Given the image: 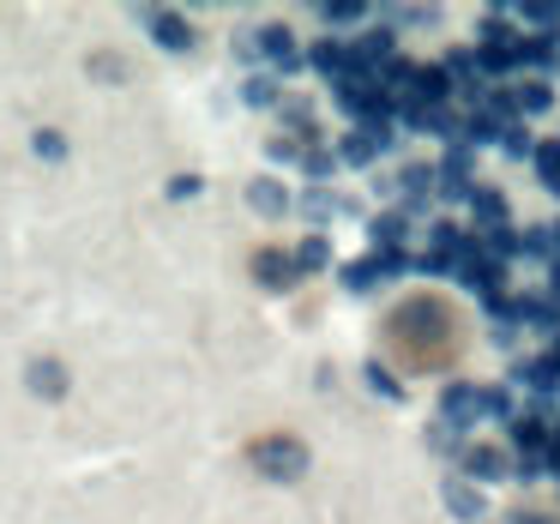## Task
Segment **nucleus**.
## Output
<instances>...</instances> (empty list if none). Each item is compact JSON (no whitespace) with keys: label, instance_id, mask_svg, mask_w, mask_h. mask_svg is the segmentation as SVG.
Here are the masks:
<instances>
[{"label":"nucleus","instance_id":"obj_1","mask_svg":"<svg viewBox=\"0 0 560 524\" xmlns=\"http://www.w3.org/2000/svg\"><path fill=\"white\" fill-rule=\"evenodd\" d=\"M247 458H254L259 470L271 476V482H295V476L307 470V446H302V440H290V434L254 440V446H247Z\"/></svg>","mask_w":560,"mask_h":524},{"label":"nucleus","instance_id":"obj_2","mask_svg":"<svg viewBox=\"0 0 560 524\" xmlns=\"http://www.w3.org/2000/svg\"><path fill=\"white\" fill-rule=\"evenodd\" d=\"M476 416H482V386H470V380H452L446 398H440V428H470Z\"/></svg>","mask_w":560,"mask_h":524},{"label":"nucleus","instance_id":"obj_3","mask_svg":"<svg viewBox=\"0 0 560 524\" xmlns=\"http://www.w3.org/2000/svg\"><path fill=\"white\" fill-rule=\"evenodd\" d=\"M506 434H512L518 452H548V416L542 410H512Z\"/></svg>","mask_w":560,"mask_h":524},{"label":"nucleus","instance_id":"obj_4","mask_svg":"<svg viewBox=\"0 0 560 524\" xmlns=\"http://www.w3.org/2000/svg\"><path fill=\"white\" fill-rule=\"evenodd\" d=\"M500 476H506V452L500 446H470L464 452V482H500Z\"/></svg>","mask_w":560,"mask_h":524},{"label":"nucleus","instance_id":"obj_5","mask_svg":"<svg viewBox=\"0 0 560 524\" xmlns=\"http://www.w3.org/2000/svg\"><path fill=\"white\" fill-rule=\"evenodd\" d=\"M506 97V115L518 121V115H542L548 103H555V91L542 85V79H524V85H512V91H500Z\"/></svg>","mask_w":560,"mask_h":524},{"label":"nucleus","instance_id":"obj_6","mask_svg":"<svg viewBox=\"0 0 560 524\" xmlns=\"http://www.w3.org/2000/svg\"><path fill=\"white\" fill-rule=\"evenodd\" d=\"M512 374H518V386H530V392H560V362L555 356H530V362H518Z\"/></svg>","mask_w":560,"mask_h":524},{"label":"nucleus","instance_id":"obj_7","mask_svg":"<svg viewBox=\"0 0 560 524\" xmlns=\"http://www.w3.org/2000/svg\"><path fill=\"white\" fill-rule=\"evenodd\" d=\"M518 67H536V73L560 67V37H518Z\"/></svg>","mask_w":560,"mask_h":524},{"label":"nucleus","instance_id":"obj_8","mask_svg":"<svg viewBox=\"0 0 560 524\" xmlns=\"http://www.w3.org/2000/svg\"><path fill=\"white\" fill-rule=\"evenodd\" d=\"M398 266H404L398 254H374V259H362V266H350V278H343V283H350V290H374V283L386 278V271H398Z\"/></svg>","mask_w":560,"mask_h":524},{"label":"nucleus","instance_id":"obj_9","mask_svg":"<svg viewBox=\"0 0 560 524\" xmlns=\"http://www.w3.org/2000/svg\"><path fill=\"white\" fill-rule=\"evenodd\" d=\"M470 211H476V230H506V199L500 194H470Z\"/></svg>","mask_w":560,"mask_h":524},{"label":"nucleus","instance_id":"obj_10","mask_svg":"<svg viewBox=\"0 0 560 524\" xmlns=\"http://www.w3.org/2000/svg\"><path fill=\"white\" fill-rule=\"evenodd\" d=\"M446 506L458 512V519H482V488L458 476V482H446Z\"/></svg>","mask_w":560,"mask_h":524},{"label":"nucleus","instance_id":"obj_11","mask_svg":"<svg viewBox=\"0 0 560 524\" xmlns=\"http://www.w3.org/2000/svg\"><path fill=\"white\" fill-rule=\"evenodd\" d=\"M530 158H536V175H542V187H548V194H560V139L536 145Z\"/></svg>","mask_w":560,"mask_h":524},{"label":"nucleus","instance_id":"obj_12","mask_svg":"<svg viewBox=\"0 0 560 524\" xmlns=\"http://www.w3.org/2000/svg\"><path fill=\"white\" fill-rule=\"evenodd\" d=\"M254 271L271 283V290H283V283H295V259H283V254H259V259H254Z\"/></svg>","mask_w":560,"mask_h":524},{"label":"nucleus","instance_id":"obj_13","mask_svg":"<svg viewBox=\"0 0 560 524\" xmlns=\"http://www.w3.org/2000/svg\"><path fill=\"white\" fill-rule=\"evenodd\" d=\"M518 254H536V259H555V223H530L518 235Z\"/></svg>","mask_w":560,"mask_h":524},{"label":"nucleus","instance_id":"obj_14","mask_svg":"<svg viewBox=\"0 0 560 524\" xmlns=\"http://www.w3.org/2000/svg\"><path fill=\"white\" fill-rule=\"evenodd\" d=\"M506 13L530 19V25H548V31H560V0H524V7H506Z\"/></svg>","mask_w":560,"mask_h":524},{"label":"nucleus","instance_id":"obj_15","mask_svg":"<svg viewBox=\"0 0 560 524\" xmlns=\"http://www.w3.org/2000/svg\"><path fill=\"white\" fill-rule=\"evenodd\" d=\"M482 416H494V422H512V392H506V386H482Z\"/></svg>","mask_w":560,"mask_h":524},{"label":"nucleus","instance_id":"obj_16","mask_svg":"<svg viewBox=\"0 0 560 524\" xmlns=\"http://www.w3.org/2000/svg\"><path fill=\"white\" fill-rule=\"evenodd\" d=\"M31 386H37V392H49V398H55V392H61V386H67V374H61V362H37V374H31Z\"/></svg>","mask_w":560,"mask_h":524},{"label":"nucleus","instance_id":"obj_17","mask_svg":"<svg viewBox=\"0 0 560 524\" xmlns=\"http://www.w3.org/2000/svg\"><path fill=\"white\" fill-rule=\"evenodd\" d=\"M500 145H506V158H530V151H536V139L524 133L518 121H512V127H506V139H500Z\"/></svg>","mask_w":560,"mask_h":524},{"label":"nucleus","instance_id":"obj_18","mask_svg":"<svg viewBox=\"0 0 560 524\" xmlns=\"http://www.w3.org/2000/svg\"><path fill=\"white\" fill-rule=\"evenodd\" d=\"M518 476H524V482L548 476V452H518Z\"/></svg>","mask_w":560,"mask_h":524},{"label":"nucleus","instance_id":"obj_19","mask_svg":"<svg viewBox=\"0 0 560 524\" xmlns=\"http://www.w3.org/2000/svg\"><path fill=\"white\" fill-rule=\"evenodd\" d=\"M368 386H374V392H386V398H398V380H392V374H386V368H380V362L368 368Z\"/></svg>","mask_w":560,"mask_h":524},{"label":"nucleus","instance_id":"obj_20","mask_svg":"<svg viewBox=\"0 0 560 524\" xmlns=\"http://www.w3.org/2000/svg\"><path fill=\"white\" fill-rule=\"evenodd\" d=\"M506 524H555V519H548V512H512Z\"/></svg>","mask_w":560,"mask_h":524},{"label":"nucleus","instance_id":"obj_21","mask_svg":"<svg viewBox=\"0 0 560 524\" xmlns=\"http://www.w3.org/2000/svg\"><path fill=\"white\" fill-rule=\"evenodd\" d=\"M548 470H560V428L548 434Z\"/></svg>","mask_w":560,"mask_h":524}]
</instances>
